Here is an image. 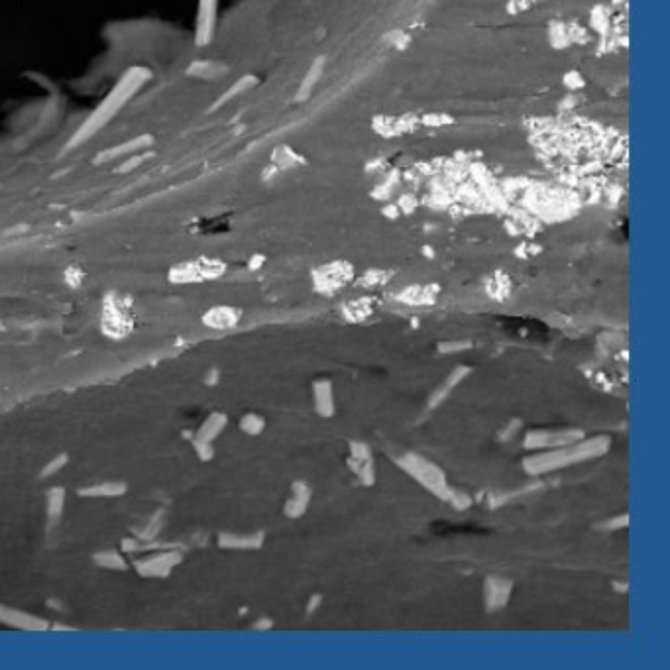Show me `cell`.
<instances>
[{
  "label": "cell",
  "mask_w": 670,
  "mask_h": 670,
  "mask_svg": "<svg viewBox=\"0 0 670 670\" xmlns=\"http://www.w3.org/2000/svg\"><path fill=\"white\" fill-rule=\"evenodd\" d=\"M147 79H149V71L146 67H130L126 73L118 79V83L104 97V101L93 110V115L85 120V124L77 130L73 140H71V146H79L81 142L88 140L93 134L102 130L124 108V104L130 102L134 99V95L146 85Z\"/></svg>",
  "instance_id": "obj_1"
},
{
  "label": "cell",
  "mask_w": 670,
  "mask_h": 670,
  "mask_svg": "<svg viewBox=\"0 0 670 670\" xmlns=\"http://www.w3.org/2000/svg\"><path fill=\"white\" fill-rule=\"evenodd\" d=\"M132 326H134V317H132V309L128 307V301L124 297H118V295H108L104 305H102V333L108 338L120 340V338L130 335Z\"/></svg>",
  "instance_id": "obj_2"
},
{
  "label": "cell",
  "mask_w": 670,
  "mask_h": 670,
  "mask_svg": "<svg viewBox=\"0 0 670 670\" xmlns=\"http://www.w3.org/2000/svg\"><path fill=\"white\" fill-rule=\"evenodd\" d=\"M226 265L220 260L213 258H197V260H187L174 265L169 270V281L171 283H201L208 279H217L224 274Z\"/></svg>",
  "instance_id": "obj_3"
},
{
  "label": "cell",
  "mask_w": 670,
  "mask_h": 670,
  "mask_svg": "<svg viewBox=\"0 0 670 670\" xmlns=\"http://www.w3.org/2000/svg\"><path fill=\"white\" fill-rule=\"evenodd\" d=\"M219 16V0H199L197 2V22H195V44L199 47L208 45L215 38Z\"/></svg>",
  "instance_id": "obj_4"
},
{
  "label": "cell",
  "mask_w": 670,
  "mask_h": 670,
  "mask_svg": "<svg viewBox=\"0 0 670 670\" xmlns=\"http://www.w3.org/2000/svg\"><path fill=\"white\" fill-rule=\"evenodd\" d=\"M419 126H421V120L417 115H401V117L378 115L372 120V130L381 138H397L401 134L417 130Z\"/></svg>",
  "instance_id": "obj_5"
},
{
  "label": "cell",
  "mask_w": 670,
  "mask_h": 670,
  "mask_svg": "<svg viewBox=\"0 0 670 670\" xmlns=\"http://www.w3.org/2000/svg\"><path fill=\"white\" fill-rule=\"evenodd\" d=\"M179 562H181V554L179 553L161 551V553L152 554L147 558L136 560L134 569L140 572V576H146V578H165Z\"/></svg>",
  "instance_id": "obj_6"
},
{
  "label": "cell",
  "mask_w": 670,
  "mask_h": 670,
  "mask_svg": "<svg viewBox=\"0 0 670 670\" xmlns=\"http://www.w3.org/2000/svg\"><path fill=\"white\" fill-rule=\"evenodd\" d=\"M324 67H326V56H319V58H315L311 61L305 77H303L301 85H299L297 93H295V102H305L313 97V91L319 85L322 73H324Z\"/></svg>",
  "instance_id": "obj_7"
},
{
  "label": "cell",
  "mask_w": 670,
  "mask_h": 670,
  "mask_svg": "<svg viewBox=\"0 0 670 670\" xmlns=\"http://www.w3.org/2000/svg\"><path fill=\"white\" fill-rule=\"evenodd\" d=\"M0 623L18 627V629H29V631H32V629L38 631V629H45V627H47V623H45L44 619L34 617V615H29V613L26 612L12 610V608H8V606H0Z\"/></svg>",
  "instance_id": "obj_8"
},
{
  "label": "cell",
  "mask_w": 670,
  "mask_h": 670,
  "mask_svg": "<svg viewBox=\"0 0 670 670\" xmlns=\"http://www.w3.org/2000/svg\"><path fill=\"white\" fill-rule=\"evenodd\" d=\"M240 321V313L234 307H213L208 313H204L203 322L208 328H232Z\"/></svg>",
  "instance_id": "obj_9"
},
{
  "label": "cell",
  "mask_w": 670,
  "mask_h": 670,
  "mask_svg": "<svg viewBox=\"0 0 670 670\" xmlns=\"http://www.w3.org/2000/svg\"><path fill=\"white\" fill-rule=\"evenodd\" d=\"M272 163L276 165L279 171H287V169H295V167H303L309 161L303 154H299L297 149H293L287 144H281L279 147L274 149L272 154Z\"/></svg>",
  "instance_id": "obj_10"
},
{
  "label": "cell",
  "mask_w": 670,
  "mask_h": 670,
  "mask_svg": "<svg viewBox=\"0 0 670 670\" xmlns=\"http://www.w3.org/2000/svg\"><path fill=\"white\" fill-rule=\"evenodd\" d=\"M319 274H322V277L317 276L315 279H317V283H322V289L338 287L350 277V265L344 262H335L326 267H321Z\"/></svg>",
  "instance_id": "obj_11"
},
{
  "label": "cell",
  "mask_w": 670,
  "mask_h": 670,
  "mask_svg": "<svg viewBox=\"0 0 670 670\" xmlns=\"http://www.w3.org/2000/svg\"><path fill=\"white\" fill-rule=\"evenodd\" d=\"M126 483L124 481H101V483H93L87 488H81L77 494L83 497H118L126 492Z\"/></svg>",
  "instance_id": "obj_12"
},
{
  "label": "cell",
  "mask_w": 670,
  "mask_h": 670,
  "mask_svg": "<svg viewBox=\"0 0 670 670\" xmlns=\"http://www.w3.org/2000/svg\"><path fill=\"white\" fill-rule=\"evenodd\" d=\"M63 507H65V490L63 488H51L47 494H45V515H47V521L53 523L58 521L63 513Z\"/></svg>",
  "instance_id": "obj_13"
},
{
  "label": "cell",
  "mask_w": 670,
  "mask_h": 670,
  "mask_svg": "<svg viewBox=\"0 0 670 670\" xmlns=\"http://www.w3.org/2000/svg\"><path fill=\"white\" fill-rule=\"evenodd\" d=\"M610 8L606 4H596L590 10V28L594 29L596 34H599L601 38L610 36Z\"/></svg>",
  "instance_id": "obj_14"
},
{
  "label": "cell",
  "mask_w": 670,
  "mask_h": 670,
  "mask_svg": "<svg viewBox=\"0 0 670 670\" xmlns=\"http://www.w3.org/2000/svg\"><path fill=\"white\" fill-rule=\"evenodd\" d=\"M547 40L549 44L553 45L554 49H566L570 47V38L569 29H566V22L562 20H554L549 24V32H547Z\"/></svg>",
  "instance_id": "obj_15"
},
{
  "label": "cell",
  "mask_w": 670,
  "mask_h": 670,
  "mask_svg": "<svg viewBox=\"0 0 670 670\" xmlns=\"http://www.w3.org/2000/svg\"><path fill=\"white\" fill-rule=\"evenodd\" d=\"M224 424H226V417H224V415H219V413L211 415V417L203 422V427L199 429V433H197V440L211 442V440L217 437L220 431L224 429Z\"/></svg>",
  "instance_id": "obj_16"
},
{
  "label": "cell",
  "mask_w": 670,
  "mask_h": 670,
  "mask_svg": "<svg viewBox=\"0 0 670 670\" xmlns=\"http://www.w3.org/2000/svg\"><path fill=\"white\" fill-rule=\"evenodd\" d=\"M95 564H99L101 569L106 570H128V562L126 558L117 551H102V553L95 554Z\"/></svg>",
  "instance_id": "obj_17"
},
{
  "label": "cell",
  "mask_w": 670,
  "mask_h": 670,
  "mask_svg": "<svg viewBox=\"0 0 670 670\" xmlns=\"http://www.w3.org/2000/svg\"><path fill=\"white\" fill-rule=\"evenodd\" d=\"M383 42L392 45L397 51H405L413 44V36L409 32H403V29H392V32H385Z\"/></svg>",
  "instance_id": "obj_18"
},
{
  "label": "cell",
  "mask_w": 670,
  "mask_h": 670,
  "mask_svg": "<svg viewBox=\"0 0 670 670\" xmlns=\"http://www.w3.org/2000/svg\"><path fill=\"white\" fill-rule=\"evenodd\" d=\"M421 120V126H427V128H444V126H451L454 124V117L446 115V112H427L419 117Z\"/></svg>",
  "instance_id": "obj_19"
},
{
  "label": "cell",
  "mask_w": 670,
  "mask_h": 670,
  "mask_svg": "<svg viewBox=\"0 0 670 670\" xmlns=\"http://www.w3.org/2000/svg\"><path fill=\"white\" fill-rule=\"evenodd\" d=\"M566 29H569V38H570V44L572 45L574 44L576 45L588 44V42H590V38H592V34L584 28L582 24H578V22H566Z\"/></svg>",
  "instance_id": "obj_20"
},
{
  "label": "cell",
  "mask_w": 670,
  "mask_h": 670,
  "mask_svg": "<svg viewBox=\"0 0 670 670\" xmlns=\"http://www.w3.org/2000/svg\"><path fill=\"white\" fill-rule=\"evenodd\" d=\"M560 81H562V87L570 91V93H578V91H582L586 87V77L580 71H576V69L566 71V73L562 75Z\"/></svg>",
  "instance_id": "obj_21"
},
{
  "label": "cell",
  "mask_w": 670,
  "mask_h": 670,
  "mask_svg": "<svg viewBox=\"0 0 670 670\" xmlns=\"http://www.w3.org/2000/svg\"><path fill=\"white\" fill-rule=\"evenodd\" d=\"M535 4H537V0H507L505 12L510 16H519L527 12V10H531Z\"/></svg>",
  "instance_id": "obj_22"
},
{
  "label": "cell",
  "mask_w": 670,
  "mask_h": 670,
  "mask_svg": "<svg viewBox=\"0 0 670 670\" xmlns=\"http://www.w3.org/2000/svg\"><path fill=\"white\" fill-rule=\"evenodd\" d=\"M67 460H69L67 454H59V456H56L51 462H47V464L42 468V474H40V476H42V478H47V476H49V478H51L53 474H58L59 470H63V466L67 464Z\"/></svg>",
  "instance_id": "obj_23"
},
{
  "label": "cell",
  "mask_w": 670,
  "mask_h": 670,
  "mask_svg": "<svg viewBox=\"0 0 670 670\" xmlns=\"http://www.w3.org/2000/svg\"><path fill=\"white\" fill-rule=\"evenodd\" d=\"M397 206H399V211H401L403 215H411V213H415V208L419 206V199H417L413 193H403V195L399 197V201H397Z\"/></svg>",
  "instance_id": "obj_24"
},
{
  "label": "cell",
  "mask_w": 670,
  "mask_h": 670,
  "mask_svg": "<svg viewBox=\"0 0 670 670\" xmlns=\"http://www.w3.org/2000/svg\"><path fill=\"white\" fill-rule=\"evenodd\" d=\"M394 189H395V185H392L390 181H385V179H383V181H381L378 187L372 191L370 195H372V199H376V201H387V199L392 197Z\"/></svg>",
  "instance_id": "obj_25"
},
{
  "label": "cell",
  "mask_w": 670,
  "mask_h": 670,
  "mask_svg": "<svg viewBox=\"0 0 670 670\" xmlns=\"http://www.w3.org/2000/svg\"><path fill=\"white\" fill-rule=\"evenodd\" d=\"M578 102H580L578 95H576V93H570V95H566V97L560 101V104H558V110H560V112H572V110L578 106Z\"/></svg>",
  "instance_id": "obj_26"
},
{
  "label": "cell",
  "mask_w": 670,
  "mask_h": 670,
  "mask_svg": "<svg viewBox=\"0 0 670 670\" xmlns=\"http://www.w3.org/2000/svg\"><path fill=\"white\" fill-rule=\"evenodd\" d=\"M193 444H195V451H197V454H199V458L201 460H208L211 456H213V446H211V442H204V440H193Z\"/></svg>",
  "instance_id": "obj_27"
},
{
  "label": "cell",
  "mask_w": 670,
  "mask_h": 670,
  "mask_svg": "<svg viewBox=\"0 0 670 670\" xmlns=\"http://www.w3.org/2000/svg\"><path fill=\"white\" fill-rule=\"evenodd\" d=\"M381 215L383 217H387V219H392V220H395L399 215H401V211H399V206H397V203H390V204H385L383 208H381Z\"/></svg>",
  "instance_id": "obj_28"
},
{
  "label": "cell",
  "mask_w": 670,
  "mask_h": 670,
  "mask_svg": "<svg viewBox=\"0 0 670 670\" xmlns=\"http://www.w3.org/2000/svg\"><path fill=\"white\" fill-rule=\"evenodd\" d=\"M383 167H385V163H383V161L374 160L366 165V171H368V174H370V171H372V174H378L379 169H383Z\"/></svg>",
  "instance_id": "obj_29"
},
{
  "label": "cell",
  "mask_w": 670,
  "mask_h": 670,
  "mask_svg": "<svg viewBox=\"0 0 670 670\" xmlns=\"http://www.w3.org/2000/svg\"><path fill=\"white\" fill-rule=\"evenodd\" d=\"M623 195V191L619 189V187H612V189L608 191V197H612V201L613 203H617V199Z\"/></svg>",
  "instance_id": "obj_30"
}]
</instances>
